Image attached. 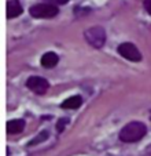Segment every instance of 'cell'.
<instances>
[{
  "label": "cell",
  "instance_id": "obj_1",
  "mask_svg": "<svg viewBox=\"0 0 151 156\" xmlns=\"http://www.w3.org/2000/svg\"><path fill=\"white\" fill-rule=\"evenodd\" d=\"M147 133V127L142 122H131L119 131V140L122 142H136L140 141Z\"/></svg>",
  "mask_w": 151,
  "mask_h": 156
},
{
  "label": "cell",
  "instance_id": "obj_2",
  "mask_svg": "<svg viewBox=\"0 0 151 156\" xmlns=\"http://www.w3.org/2000/svg\"><path fill=\"white\" fill-rule=\"evenodd\" d=\"M85 40L95 48H102L106 43V32L102 27H93L85 30Z\"/></svg>",
  "mask_w": 151,
  "mask_h": 156
},
{
  "label": "cell",
  "instance_id": "obj_3",
  "mask_svg": "<svg viewBox=\"0 0 151 156\" xmlns=\"http://www.w3.org/2000/svg\"><path fill=\"white\" fill-rule=\"evenodd\" d=\"M30 15L33 18H52L58 15L59 10L55 4L51 3H39L30 7Z\"/></svg>",
  "mask_w": 151,
  "mask_h": 156
},
{
  "label": "cell",
  "instance_id": "obj_4",
  "mask_svg": "<svg viewBox=\"0 0 151 156\" xmlns=\"http://www.w3.org/2000/svg\"><path fill=\"white\" fill-rule=\"evenodd\" d=\"M118 53L124 58L129 59L132 62H139L142 61V54L137 50V47L132 43H122L118 46Z\"/></svg>",
  "mask_w": 151,
  "mask_h": 156
},
{
  "label": "cell",
  "instance_id": "obj_5",
  "mask_svg": "<svg viewBox=\"0 0 151 156\" xmlns=\"http://www.w3.org/2000/svg\"><path fill=\"white\" fill-rule=\"evenodd\" d=\"M26 87L36 94H45L47 90L49 88V83L41 76H32L28 79Z\"/></svg>",
  "mask_w": 151,
  "mask_h": 156
},
{
  "label": "cell",
  "instance_id": "obj_6",
  "mask_svg": "<svg viewBox=\"0 0 151 156\" xmlns=\"http://www.w3.org/2000/svg\"><path fill=\"white\" fill-rule=\"evenodd\" d=\"M23 12V9L18 0H8L7 2V17L17 18Z\"/></svg>",
  "mask_w": 151,
  "mask_h": 156
},
{
  "label": "cell",
  "instance_id": "obj_7",
  "mask_svg": "<svg viewBox=\"0 0 151 156\" xmlns=\"http://www.w3.org/2000/svg\"><path fill=\"white\" fill-rule=\"evenodd\" d=\"M40 62L44 68H54V66L59 62V57L56 55L55 53H52V51H48V53H45L43 57H41Z\"/></svg>",
  "mask_w": 151,
  "mask_h": 156
},
{
  "label": "cell",
  "instance_id": "obj_8",
  "mask_svg": "<svg viewBox=\"0 0 151 156\" xmlns=\"http://www.w3.org/2000/svg\"><path fill=\"white\" fill-rule=\"evenodd\" d=\"M25 129V120L22 119H14L7 123V133L8 134H19Z\"/></svg>",
  "mask_w": 151,
  "mask_h": 156
},
{
  "label": "cell",
  "instance_id": "obj_9",
  "mask_svg": "<svg viewBox=\"0 0 151 156\" xmlns=\"http://www.w3.org/2000/svg\"><path fill=\"white\" fill-rule=\"evenodd\" d=\"M81 104H82V98L80 95H73V97H69L67 100H65L61 106L63 109H77L81 106Z\"/></svg>",
  "mask_w": 151,
  "mask_h": 156
},
{
  "label": "cell",
  "instance_id": "obj_10",
  "mask_svg": "<svg viewBox=\"0 0 151 156\" xmlns=\"http://www.w3.org/2000/svg\"><path fill=\"white\" fill-rule=\"evenodd\" d=\"M47 138H48V131H43V133H40V136H39L37 138L32 140V141L29 142V145H35V144H39V142L44 141V140H47Z\"/></svg>",
  "mask_w": 151,
  "mask_h": 156
},
{
  "label": "cell",
  "instance_id": "obj_11",
  "mask_svg": "<svg viewBox=\"0 0 151 156\" xmlns=\"http://www.w3.org/2000/svg\"><path fill=\"white\" fill-rule=\"evenodd\" d=\"M67 123H69V118H62L61 120L58 122V124H56V130H58V133L63 131V129L66 127Z\"/></svg>",
  "mask_w": 151,
  "mask_h": 156
},
{
  "label": "cell",
  "instance_id": "obj_12",
  "mask_svg": "<svg viewBox=\"0 0 151 156\" xmlns=\"http://www.w3.org/2000/svg\"><path fill=\"white\" fill-rule=\"evenodd\" d=\"M144 9L148 14H151V0H144Z\"/></svg>",
  "mask_w": 151,
  "mask_h": 156
},
{
  "label": "cell",
  "instance_id": "obj_13",
  "mask_svg": "<svg viewBox=\"0 0 151 156\" xmlns=\"http://www.w3.org/2000/svg\"><path fill=\"white\" fill-rule=\"evenodd\" d=\"M69 0H54V3H56V4H66Z\"/></svg>",
  "mask_w": 151,
  "mask_h": 156
}]
</instances>
